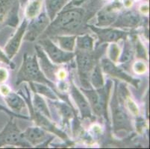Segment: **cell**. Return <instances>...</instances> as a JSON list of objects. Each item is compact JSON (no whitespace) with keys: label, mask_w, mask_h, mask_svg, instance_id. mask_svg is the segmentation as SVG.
<instances>
[{"label":"cell","mask_w":150,"mask_h":149,"mask_svg":"<svg viewBox=\"0 0 150 149\" xmlns=\"http://www.w3.org/2000/svg\"><path fill=\"white\" fill-rule=\"evenodd\" d=\"M132 40H133L134 45V50H135L137 58H140L142 60H147V52L142 44L140 39L137 36H134L133 37Z\"/></svg>","instance_id":"f1b7e54d"},{"label":"cell","mask_w":150,"mask_h":149,"mask_svg":"<svg viewBox=\"0 0 150 149\" xmlns=\"http://www.w3.org/2000/svg\"><path fill=\"white\" fill-rule=\"evenodd\" d=\"M53 105L55 107L58 115L61 117L63 126L64 128L69 127L70 120L74 116L76 117V112L74 107H71L67 102H61L58 100H54Z\"/></svg>","instance_id":"d6986e66"},{"label":"cell","mask_w":150,"mask_h":149,"mask_svg":"<svg viewBox=\"0 0 150 149\" xmlns=\"http://www.w3.org/2000/svg\"><path fill=\"white\" fill-rule=\"evenodd\" d=\"M101 0H89L84 7L65 5L50 22L38 39L58 35H81L88 33V21L101 7Z\"/></svg>","instance_id":"6da1fadb"},{"label":"cell","mask_w":150,"mask_h":149,"mask_svg":"<svg viewBox=\"0 0 150 149\" xmlns=\"http://www.w3.org/2000/svg\"><path fill=\"white\" fill-rule=\"evenodd\" d=\"M46 12L50 21L53 20L57 13L66 5L69 0H45Z\"/></svg>","instance_id":"603a6c76"},{"label":"cell","mask_w":150,"mask_h":149,"mask_svg":"<svg viewBox=\"0 0 150 149\" xmlns=\"http://www.w3.org/2000/svg\"><path fill=\"white\" fill-rule=\"evenodd\" d=\"M0 63L2 64H5L6 65L9 66L12 69H14L15 66L13 64V62L11 61V60L9 58L8 56H7L6 53L5 52L4 50H2L1 48H0Z\"/></svg>","instance_id":"1f68e13d"},{"label":"cell","mask_w":150,"mask_h":149,"mask_svg":"<svg viewBox=\"0 0 150 149\" xmlns=\"http://www.w3.org/2000/svg\"><path fill=\"white\" fill-rule=\"evenodd\" d=\"M33 93V99L31 100V103H32V105H33V107L37 111L43 114L45 117H46L47 118L51 120V113H50V110H49L47 105L46 103V101L44 100V98L40 94H38L35 92Z\"/></svg>","instance_id":"d4e9b609"},{"label":"cell","mask_w":150,"mask_h":149,"mask_svg":"<svg viewBox=\"0 0 150 149\" xmlns=\"http://www.w3.org/2000/svg\"><path fill=\"white\" fill-rule=\"evenodd\" d=\"M117 85L118 83L115 81L114 93L110 102L113 131L116 134L121 131L131 132L134 130L131 116L128 113L122 97L118 93Z\"/></svg>","instance_id":"5b68a950"},{"label":"cell","mask_w":150,"mask_h":149,"mask_svg":"<svg viewBox=\"0 0 150 149\" xmlns=\"http://www.w3.org/2000/svg\"><path fill=\"white\" fill-rule=\"evenodd\" d=\"M76 35H58L51 37L58 43L61 49L66 52H73L76 49Z\"/></svg>","instance_id":"44dd1931"},{"label":"cell","mask_w":150,"mask_h":149,"mask_svg":"<svg viewBox=\"0 0 150 149\" xmlns=\"http://www.w3.org/2000/svg\"><path fill=\"white\" fill-rule=\"evenodd\" d=\"M38 44L49 56L50 59L55 64H61L72 61L75 57V53L66 52L57 46L50 37L43 38L38 40Z\"/></svg>","instance_id":"ba28073f"},{"label":"cell","mask_w":150,"mask_h":149,"mask_svg":"<svg viewBox=\"0 0 150 149\" xmlns=\"http://www.w3.org/2000/svg\"><path fill=\"white\" fill-rule=\"evenodd\" d=\"M30 88L32 91L40 95H43L46 97H48L52 100H58V96L54 90L49 86L40 83H35V82H29Z\"/></svg>","instance_id":"cb8c5ba5"},{"label":"cell","mask_w":150,"mask_h":149,"mask_svg":"<svg viewBox=\"0 0 150 149\" xmlns=\"http://www.w3.org/2000/svg\"><path fill=\"white\" fill-rule=\"evenodd\" d=\"M50 22L51 21L46 12L40 13L35 18L31 20L27 25L26 31L23 37L24 40L32 42L38 39L48 27Z\"/></svg>","instance_id":"8fae6325"},{"label":"cell","mask_w":150,"mask_h":149,"mask_svg":"<svg viewBox=\"0 0 150 149\" xmlns=\"http://www.w3.org/2000/svg\"><path fill=\"white\" fill-rule=\"evenodd\" d=\"M70 85V93L71 96L74 100L75 103L77 105L78 108L79 110L81 113V117L82 119H93L94 117L92 114V110L91 108L90 104L87 98H85L84 94L80 91V90L76 87L75 84L73 83V80H71Z\"/></svg>","instance_id":"ac0fdd59"},{"label":"cell","mask_w":150,"mask_h":149,"mask_svg":"<svg viewBox=\"0 0 150 149\" xmlns=\"http://www.w3.org/2000/svg\"><path fill=\"white\" fill-rule=\"evenodd\" d=\"M18 1H19V3H20V6L23 7L24 5H25V4L27 3V2H28V0H18Z\"/></svg>","instance_id":"74e56055"},{"label":"cell","mask_w":150,"mask_h":149,"mask_svg":"<svg viewBox=\"0 0 150 149\" xmlns=\"http://www.w3.org/2000/svg\"><path fill=\"white\" fill-rule=\"evenodd\" d=\"M135 50L133 40H129L128 38L124 40V46L121 54H120L117 62L121 64H128L132 61L134 56Z\"/></svg>","instance_id":"7402d4cb"},{"label":"cell","mask_w":150,"mask_h":149,"mask_svg":"<svg viewBox=\"0 0 150 149\" xmlns=\"http://www.w3.org/2000/svg\"><path fill=\"white\" fill-rule=\"evenodd\" d=\"M122 5L119 1H115L101 9L97 13V23L96 26L108 27L112 25L119 15V11Z\"/></svg>","instance_id":"4fadbf2b"},{"label":"cell","mask_w":150,"mask_h":149,"mask_svg":"<svg viewBox=\"0 0 150 149\" xmlns=\"http://www.w3.org/2000/svg\"><path fill=\"white\" fill-rule=\"evenodd\" d=\"M17 93L19 95H21L23 98L24 101L26 103V106H28V111L30 112V119L33 120L35 121V125L37 126L40 127V128H43V129L46 130V131H48L50 133H54V134L57 135L59 136L62 140L64 141L68 142L69 141V138H68L67 135L65 132L61 131L58 128H57L53 122L50 121V119H48L46 117H45L44 115L42 113H39L37 111L35 108L33 107V105L31 103V95L29 93V90H28L27 86L24 85L23 88L20 89L18 91Z\"/></svg>","instance_id":"8992f818"},{"label":"cell","mask_w":150,"mask_h":149,"mask_svg":"<svg viewBox=\"0 0 150 149\" xmlns=\"http://www.w3.org/2000/svg\"><path fill=\"white\" fill-rule=\"evenodd\" d=\"M13 118L14 117H11L5 128L0 132V148L5 145L30 148L31 145L23 137V132L16 125L13 121Z\"/></svg>","instance_id":"52a82bcc"},{"label":"cell","mask_w":150,"mask_h":149,"mask_svg":"<svg viewBox=\"0 0 150 149\" xmlns=\"http://www.w3.org/2000/svg\"><path fill=\"white\" fill-rule=\"evenodd\" d=\"M99 64L102 72L105 74L129 83L136 88L139 87V84L140 82L139 79L134 78L127 73H125L122 69L115 65V63L112 62L108 58H103Z\"/></svg>","instance_id":"7c38bea8"},{"label":"cell","mask_w":150,"mask_h":149,"mask_svg":"<svg viewBox=\"0 0 150 149\" xmlns=\"http://www.w3.org/2000/svg\"><path fill=\"white\" fill-rule=\"evenodd\" d=\"M35 50H36V54L38 57V61L39 66H40V69L43 74L45 75L47 78L52 82H56L58 81L57 79V73L60 69L58 66L55 65V64H53L52 61H50L45 52L40 45H36L35 46Z\"/></svg>","instance_id":"5bb4252c"},{"label":"cell","mask_w":150,"mask_h":149,"mask_svg":"<svg viewBox=\"0 0 150 149\" xmlns=\"http://www.w3.org/2000/svg\"><path fill=\"white\" fill-rule=\"evenodd\" d=\"M107 47L108 44L104 43L89 51L76 49L75 56L76 58L78 75L80 83L84 89L92 88L90 84V76L94 67L99 64L101 57L103 55Z\"/></svg>","instance_id":"3957f363"},{"label":"cell","mask_w":150,"mask_h":149,"mask_svg":"<svg viewBox=\"0 0 150 149\" xmlns=\"http://www.w3.org/2000/svg\"><path fill=\"white\" fill-rule=\"evenodd\" d=\"M133 70L137 75H144L147 72V66L144 61H137L133 64Z\"/></svg>","instance_id":"4dcf8cb0"},{"label":"cell","mask_w":150,"mask_h":149,"mask_svg":"<svg viewBox=\"0 0 150 149\" xmlns=\"http://www.w3.org/2000/svg\"><path fill=\"white\" fill-rule=\"evenodd\" d=\"M140 11L142 13L146 15L149 13V5L148 4H143L140 7Z\"/></svg>","instance_id":"d590c367"},{"label":"cell","mask_w":150,"mask_h":149,"mask_svg":"<svg viewBox=\"0 0 150 149\" xmlns=\"http://www.w3.org/2000/svg\"><path fill=\"white\" fill-rule=\"evenodd\" d=\"M144 17L135 11H126L119 13L111 26L114 28H137L143 23Z\"/></svg>","instance_id":"e0dca14e"},{"label":"cell","mask_w":150,"mask_h":149,"mask_svg":"<svg viewBox=\"0 0 150 149\" xmlns=\"http://www.w3.org/2000/svg\"><path fill=\"white\" fill-rule=\"evenodd\" d=\"M11 91V90L10 87H9L8 86L6 85V84H1V85H0V94H1L2 96L6 95L7 94L9 93Z\"/></svg>","instance_id":"e575fe53"},{"label":"cell","mask_w":150,"mask_h":149,"mask_svg":"<svg viewBox=\"0 0 150 149\" xmlns=\"http://www.w3.org/2000/svg\"><path fill=\"white\" fill-rule=\"evenodd\" d=\"M88 28L92 30L98 37L96 47L106 43H117L120 40L128 38L129 32L114 27H98L88 24ZM95 47V48H96Z\"/></svg>","instance_id":"30bf717a"},{"label":"cell","mask_w":150,"mask_h":149,"mask_svg":"<svg viewBox=\"0 0 150 149\" xmlns=\"http://www.w3.org/2000/svg\"><path fill=\"white\" fill-rule=\"evenodd\" d=\"M43 0H32L25 8V15L26 20H32L41 13Z\"/></svg>","instance_id":"83f0119b"},{"label":"cell","mask_w":150,"mask_h":149,"mask_svg":"<svg viewBox=\"0 0 150 149\" xmlns=\"http://www.w3.org/2000/svg\"><path fill=\"white\" fill-rule=\"evenodd\" d=\"M28 23V20H26L25 18L24 19L17 31H15L11 37L7 42L6 45L4 48V51L11 60L18 52L20 46H21L22 40H23L25 31H26Z\"/></svg>","instance_id":"9a60e30c"},{"label":"cell","mask_w":150,"mask_h":149,"mask_svg":"<svg viewBox=\"0 0 150 149\" xmlns=\"http://www.w3.org/2000/svg\"><path fill=\"white\" fill-rule=\"evenodd\" d=\"M19 1L0 0V31L5 26H17L19 23Z\"/></svg>","instance_id":"9c48e42d"},{"label":"cell","mask_w":150,"mask_h":149,"mask_svg":"<svg viewBox=\"0 0 150 149\" xmlns=\"http://www.w3.org/2000/svg\"><path fill=\"white\" fill-rule=\"evenodd\" d=\"M90 84L92 88L98 89L105 85L104 76L102 75V70L101 69L100 64H98L94 67L90 76Z\"/></svg>","instance_id":"4316f807"},{"label":"cell","mask_w":150,"mask_h":149,"mask_svg":"<svg viewBox=\"0 0 150 149\" xmlns=\"http://www.w3.org/2000/svg\"><path fill=\"white\" fill-rule=\"evenodd\" d=\"M0 111H2V112H4V113H6L7 114L9 115L10 117H17V118L24 119H30V117H25V116H23V115L18 114V113H13V111H11V110H8V109H7L5 107L2 106V105H0Z\"/></svg>","instance_id":"d6a6232c"},{"label":"cell","mask_w":150,"mask_h":149,"mask_svg":"<svg viewBox=\"0 0 150 149\" xmlns=\"http://www.w3.org/2000/svg\"><path fill=\"white\" fill-rule=\"evenodd\" d=\"M4 100L11 111L20 114L23 108L26 107V103L20 95L11 91L9 93L4 96Z\"/></svg>","instance_id":"ffe728a7"},{"label":"cell","mask_w":150,"mask_h":149,"mask_svg":"<svg viewBox=\"0 0 150 149\" xmlns=\"http://www.w3.org/2000/svg\"><path fill=\"white\" fill-rule=\"evenodd\" d=\"M112 87V81L108 80L105 85L98 89H84L80 88V90L83 93L84 96L87 97L90 104L91 110L99 118H103L107 121H109L108 105L109 96L110 94V90Z\"/></svg>","instance_id":"277c9868"},{"label":"cell","mask_w":150,"mask_h":149,"mask_svg":"<svg viewBox=\"0 0 150 149\" xmlns=\"http://www.w3.org/2000/svg\"><path fill=\"white\" fill-rule=\"evenodd\" d=\"M23 82H28V83L35 82V83H40V84L49 86L54 90L58 96L60 97V98H61L64 102H67L68 105L73 107L71 102H69L67 95L58 93V90L56 88L54 83L52 82L45 76L38 64V57L36 54L33 55H29L25 53L23 55V63L17 76L16 85H19Z\"/></svg>","instance_id":"7a4b0ae2"},{"label":"cell","mask_w":150,"mask_h":149,"mask_svg":"<svg viewBox=\"0 0 150 149\" xmlns=\"http://www.w3.org/2000/svg\"><path fill=\"white\" fill-rule=\"evenodd\" d=\"M107 48L108 55L109 57L108 59L114 63L117 62L120 54V49L119 46H117L116 43H111V44H110V46Z\"/></svg>","instance_id":"f546056e"},{"label":"cell","mask_w":150,"mask_h":149,"mask_svg":"<svg viewBox=\"0 0 150 149\" xmlns=\"http://www.w3.org/2000/svg\"><path fill=\"white\" fill-rule=\"evenodd\" d=\"M79 50H93L94 49V38L86 33L84 35H78L76 40V49Z\"/></svg>","instance_id":"484cf974"},{"label":"cell","mask_w":150,"mask_h":149,"mask_svg":"<svg viewBox=\"0 0 150 149\" xmlns=\"http://www.w3.org/2000/svg\"><path fill=\"white\" fill-rule=\"evenodd\" d=\"M48 131L40 127H31L28 128L23 132V137L31 145H39L41 147L44 143L50 142L53 139V136L47 133Z\"/></svg>","instance_id":"2e32d148"},{"label":"cell","mask_w":150,"mask_h":149,"mask_svg":"<svg viewBox=\"0 0 150 149\" xmlns=\"http://www.w3.org/2000/svg\"><path fill=\"white\" fill-rule=\"evenodd\" d=\"M8 78V72L6 68L0 67V84H3Z\"/></svg>","instance_id":"836d02e7"},{"label":"cell","mask_w":150,"mask_h":149,"mask_svg":"<svg viewBox=\"0 0 150 149\" xmlns=\"http://www.w3.org/2000/svg\"><path fill=\"white\" fill-rule=\"evenodd\" d=\"M132 5V0H125L124 2V6L126 8H130Z\"/></svg>","instance_id":"8d00e7d4"}]
</instances>
